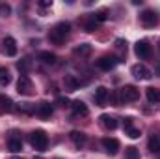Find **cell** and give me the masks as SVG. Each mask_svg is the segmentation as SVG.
<instances>
[{
    "mask_svg": "<svg viewBox=\"0 0 160 159\" xmlns=\"http://www.w3.org/2000/svg\"><path fill=\"white\" fill-rule=\"evenodd\" d=\"M4 52L8 54V56H15L17 54V43L13 38H4Z\"/></svg>",
    "mask_w": 160,
    "mask_h": 159,
    "instance_id": "12",
    "label": "cell"
},
{
    "mask_svg": "<svg viewBox=\"0 0 160 159\" xmlns=\"http://www.w3.org/2000/svg\"><path fill=\"white\" fill-rule=\"evenodd\" d=\"M50 6H52V0H41V2H39V8H41V9L50 8Z\"/></svg>",
    "mask_w": 160,
    "mask_h": 159,
    "instance_id": "32",
    "label": "cell"
},
{
    "mask_svg": "<svg viewBox=\"0 0 160 159\" xmlns=\"http://www.w3.org/2000/svg\"><path fill=\"white\" fill-rule=\"evenodd\" d=\"M17 111L21 112V114H36V107L32 105V103H19L17 105Z\"/></svg>",
    "mask_w": 160,
    "mask_h": 159,
    "instance_id": "22",
    "label": "cell"
},
{
    "mask_svg": "<svg viewBox=\"0 0 160 159\" xmlns=\"http://www.w3.org/2000/svg\"><path fill=\"white\" fill-rule=\"evenodd\" d=\"M106 99H108V88L99 86V88L95 90V101H97V105L104 107V105H106Z\"/></svg>",
    "mask_w": 160,
    "mask_h": 159,
    "instance_id": "11",
    "label": "cell"
},
{
    "mask_svg": "<svg viewBox=\"0 0 160 159\" xmlns=\"http://www.w3.org/2000/svg\"><path fill=\"white\" fill-rule=\"evenodd\" d=\"M93 19H95L97 23H102V21H106V19H108V11H106V9H101L99 13H95V17H93Z\"/></svg>",
    "mask_w": 160,
    "mask_h": 159,
    "instance_id": "29",
    "label": "cell"
},
{
    "mask_svg": "<svg viewBox=\"0 0 160 159\" xmlns=\"http://www.w3.org/2000/svg\"><path fill=\"white\" fill-rule=\"evenodd\" d=\"M147 146H149V150L153 152V154H160V139L158 137H151L149 139V142H147Z\"/></svg>",
    "mask_w": 160,
    "mask_h": 159,
    "instance_id": "24",
    "label": "cell"
},
{
    "mask_svg": "<svg viewBox=\"0 0 160 159\" xmlns=\"http://www.w3.org/2000/svg\"><path fill=\"white\" fill-rule=\"evenodd\" d=\"M132 75H134L136 79H142V80H147V79L153 77V73L149 71V68L143 66V64H136V66H132Z\"/></svg>",
    "mask_w": 160,
    "mask_h": 159,
    "instance_id": "7",
    "label": "cell"
},
{
    "mask_svg": "<svg viewBox=\"0 0 160 159\" xmlns=\"http://www.w3.org/2000/svg\"><path fill=\"white\" fill-rule=\"evenodd\" d=\"M34 159H43V157H34Z\"/></svg>",
    "mask_w": 160,
    "mask_h": 159,
    "instance_id": "35",
    "label": "cell"
},
{
    "mask_svg": "<svg viewBox=\"0 0 160 159\" xmlns=\"http://www.w3.org/2000/svg\"><path fill=\"white\" fill-rule=\"evenodd\" d=\"M71 107H73L75 116H88V112H89V111H88V105H86L84 101H80V99L78 101H73Z\"/></svg>",
    "mask_w": 160,
    "mask_h": 159,
    "instance_id": "14",
    "label": "cell"
},
{
    "mask_svg": "<svg viewBox=\"0 0 160 159\" xmlns=\"http://www.w3.org/2000/svg\"><path fill=\"white\" fill-rule=\"evenodd\" d=\"M121 60L119 58H116V56H101L99 60H97V68L99 69H102V71H110V69H114L116 68V64H119Z\"/></svg>",
    "mask_w": 160,
    "mask_h": 159,
    "instance_id": "6",
    "label": "cell"
},
{
    "mask_svg": "<svg viewBox=\"0 0 160 159\" xmlns=\"http://www.w3.org/2000/svg\"><path fill=\"white\" fill-rule=\"evenodd\" d=\"M36 114L43 120L50 118V116H52V107H50V103H39L38 109H36Z\"/></svg>",
    "mask_w": 160,
    "mask_h": 159,
    "instance_id": "10",
    "label": "cell"
},
{
    "mask_svg": "<svg viewBox=\"0 0 160 159\" xmlns=\"http://www.w3.org/2000/svg\"><path fill=\"white\" fill-rule=\"evenodd\" d=\"M39 60L41 62H45V64H56V54L54 52H50V51H41L39 52Z\"/></svg>",
    "mask_w": 160,
    "mask_h": 159,
    "instance_id": "21",
    "label": "cell"
},
{
    "mask_svg": "<svg viewBox=\"0 0 160 159\" xmlns=\"http://www.w3.org/2000/svg\"><path fill=\"white\" fill-rule=\"evenodd\" d=\"M11 82V75L6 68H0V86H8Z\"/></svg>",
    "mask_w": 160,
    "mask_h": 159,
    "instance_id": "25",
    "label": "cell"
},
{
    "mask_svg": "<svg viewBox=\"0 0 160 159\" xmlns=\"http://www.w3.org/2000/svg\"><path fill=\"white\" fill-rule=\"evenodd\" d=\"M11 159H21V157H17V156H13V157H11Z\"/></svg>",
    "mask_w": 160,
    "mask_h": 159,
    "instance_id": "34",
    "label": "cell"
},
{
    "mask_svg": "<svg viewBox=\"0 0 160 159\" xmlns=\"http://www.w3.org/2000/svg\"><path fill=\"white\" fill-rule=\"evenodd\" d=\"M102 146H104V150H106L110 156H116L118 150H119V140H118V139L106 137V139H102Z\"/></svg>",
    "mask_w": 160,
    "mask_h": 159,
    "instance_id": "9",
    "label": "cell"
},
{
    "mask_svg": "<svg viewBox=\"0 0 160 159\" xmlns=\"http://www.w3.org/2000/svg\"><path fill=\"white\" fill-rule=\"evenodd\" d=\"M140 23H142L145 28H153V26H157V23H158V15H157V11H153V9H145V11L140 15Z\"/></svg>",
    "mask_w": 160,
    "mask_h": 159,
    "instance_id": "4",
    "label": "cell"
},
{
    "mask_svg": "<svg viewBox=\"0 0 160 159\" xmlns=\"http://www.w3.org/2000/svg\"><path fill=\"white\" fill-rule=\"evenodd\" d=\"M97 26H99V23H97L95 19H91V21H88V23L84 25V30H86V32H93V30H97Z\"/></svg>",
    "mask_w": 160,
    "mask_h": 159,
    "instance_id": "28",
    "label": "cell"
},
{
    "mask_svg": "<svg viewBox=\"0 0 160 159\" xmlns=\"http://www.w3.org/2000/svg\"><path fill=\"white\" fill-rule=\"evenodd\" d=\"M125 131H127V135H128L130 139H140V135H142L140 129H136V127H128V129H125Z\"/></svg>",
    "mask_w": 160,
    "mask_h": 159,
    "instance_id": "30",
    "label": "cell"
},
{
    "mask_svg": "<svg viewBox=\"0 0 160 159\" xmlns=\"http://www.w3.org/2000/svg\"><path fill=\"white\" fill-rule=\"evenodd\" d=\"M9 15H11V6L2 2L0 4V17H9Z\"/></svg>",
    "mask_w": 160,
    "mask_h": 159,
    "instance_id": "27",
    "label": "cell"
},
{
    "mask_svg": "<svg viewBox=\"0 0 160 159\" xmlns=\"http://www.w3.org/2000/svg\"><path fill=\"white\" fill-rule=\"evenodd\" d=\"M145 94H147V99L151 101V103H160V88H147L145 90Z\"/></svg>",
    "mask_w": 160,
    "mask_h": 159,
    "instance_id": "20",
    "label": "cell"
},
{
    "mask_svg": "<svg viewBox=\"0 0 160 159\" xmlns=\"http://www.w3.org/2000/svg\"><path fill=\"white\" fill-rule=\"evenodd\" d=\"M101 122H102V125H104L106 129H110V131H114V129L118 127V120L114 118V116H110V114H102V116H101Z\"/></svg>",
    "mask_w": 160,
    "mask_h": 159,
    "instance_id": "19",
    "label": "cell"
},
{
    "mask_svg": "<svg viewBox=\"0 0 160 159\" xmlns=\"http://www.w3.org/2000/svg\"><path fill=\"white\" fill-rule=\"evenodd\" d=\"M32 90H34L32 80L22 75V77L19 79V82H17V92H19V94H22V96H30V94H32Z\"/></svg>",
    "mask_w": 160,
    "mask_h": 159,
    "instance_id": "8",
    "label": "cell"
},
{
    "mask_svg": "<svg viewBox=\"0 0 160 159\" xmlns=\"http://www.w3.org/2000/svg\"><path fill=\"white\" fill-rule=\"evenodd\" d=\"M32 66H34V62H32V58H28V56H24V58H21V60L17 62V69H19L22 75H26V73L32 69Z\"/></svg>",
    "mask_w": 160,
    "mask_h": 159,
    "instance_id": "13",
    "label": "cell"
},
{
    "mask_svg": "<svg viewBox=\"0 0 160 159\" xmlns=\"http://www.w3.org/2000/svg\"><path fill=\"white\" fill-rule=\"evenodd\" d=\"M8 148L11 150V152H21L22 150V142H21V139H17V137H11L9 140H8Z\"/></svg>",
    "mask_w": 160,
    "mask_h": 159,
    "instance_id": "23",
    "label": "cell"
},
{
    "mask_svg": "<svg viewBox=\"0 0 160 159\" xmlns=\"http://www.w3.org/2000/svg\"><path fill=\"white\" fill-rule=\"evenodd\" d=\"M56 103H58L60 107H69V97H65V96H58V97H56Z\"/></svg>",
    "mask_w": 160,
    "mask_h": 159,
    "instance_id": "31",
    "label": "cell"
},
{
    "mask_svg": "<svg viewBox=\"0 0 160 159\" xmlns=\"http://www.w3.org/2000/svg\"><path fill=\"white\" fill-rule=\"evenodd\" d=\"M134 52H136V56H138V58L147 60V58H151L153 49H151V45H149L145 40H142V41H138V43L134 45Z\"/></svg>",
    "mask_w": 160,
    "mask_h": 159,
    "instance_id": "5",
    "label": "cell"
},
{
    "mask_svg": "<svg viewBox=\"0 0 160 159\" xmlns=\"http://www.w3.org/2000/svg\"><path fill=\"white\" fill-rule=\"evenodd\" d=\"M125 129H128V127H132V118H125Z\"/></svg>",
    "mask_w": 160,
    "mask_h": 159,
    "instance_id": "33",
    "label": "cell"
},
{
    "mask_svg": "<svg viewBox=\"0 0 160 159\" xmlns=\"http://www.w3.org/2000/svg\"><path fill=\"white\" fill-rule=\"evenodd\" d=\"M73 54H75V56H80V58L89 56V54H91V45H89V43H82V45H78V47H75Z\"/></svg>",
    "mask_w": 160,
    "mask_h": 159,
    "instance_id": "17",
    "label": "cell"
},
{
    "mask_svg": "<svg viewBox=\"0 0 160 159\" xmlns=\"http://www.w3.org/2000/svg\"><path fill=\"white\" fill-rule=\"evenodd\" d=\"M125 159H140V152H138V148L128 146V148L125 150Z\"/></svg>",
    "mask_w": 160,
    "mask_h": 159,
    "instance_id": "26",
    "label": "cell"
},
{
    "mask_svg": "<svg viewBox=\"0 0 160 159\" xmlns=\"http://www.w3.org/2000/svg\"><path fill=\"white\" fill-rule=\"evenodd\" d=\"M69 32H71V25L69 23H58L50 32H48V40L52 41L54 45H62L65 38L69 36Z\"/></svg>",
    "mask_w": 160,
    "mask_h": 159,
    "instance_id": "1",
    "label": "cell"
},
{
    "mask_svg": "<svg viewBox=\"0 0 160 159\" xmlns=\"http://www.w3.org/2000/svg\"><path fill=\"white\" fill-rule=\"evenodd\" d=\"M11 111H13V101H11V97L0 94V112H11Z\"/></svg>",
    "mask_w": 160,
    "mask_h": 159,
    "instance_id": "18",
    "label": "cell"
},
{
    "mask_svg": "<svg viewBox=\"0 0 160 159\" xmlns=\"http://www.w3.org/2000/svg\"><path fill=\"white\" fill-rule=\"evenodd\" d=\"M63 86H65V90L75 92V90L80 86V82L77 80V77H75V75H65V77H63Z\"/></svg>",
    "mask_w": 160,
    "mask_h": 159,
    "instance_id": "15",
    "label": "cell"
},
{
    "mask_svg": "<svg viewBox=\"0 0 160 159\" xmlns=\"http://www.w3.org/2000/svg\"><path fill=\"white\" fill-rule=\"evenodd\" d=\"M69 139L77 144V146H84L86 144V140H88V137H86V133H82V131H71L69 133Z\"/></svg>",
    "mask_w": 160,
    "mask_h": 159,
    "instance_id": "16",
    "label": "cell"
},
{
    "mask_svg": "<svg viewBox=\"0 0 160 159\" xmlns=\"http://www.w3.org/2000/svg\"><path fill=\"white\" fill-rule=\"evenodd\" d=\"M119 97L123 103H132V101H138V97H140V90L136 88V86H132V84H127V86H123L119 90Z\"/></svg>",
    "mask_w": 160,
    "mask_h": 159,
    "instance_id": "3",
    "label": "cell"
},
{
    "mask_svg": "<svg viewBox=\"0 0 160 159\" xmlns=\"http://www.w3.org/2000/svg\"><path fill=\"white\" fill-rule=\"evenodd\" d=\"M30 144H32L36 150H45L47 144H48V137H47V133L41 131V129L32 131V133H30Z\"/></svg>",
    "mask_w": 160,
    "mask_h": 159,
    "instance_id": "2",
    "label": "cell"
}]
</instances>
